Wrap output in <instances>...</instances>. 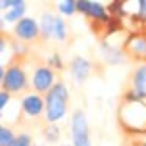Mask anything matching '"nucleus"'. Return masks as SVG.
I'll use <instances>...</instances> for the list:
<instances>
[{"mask_svg": "<svg viewBox=\"0 0 146 146\" xmlns=\"http://www.w3.org/2000/svg\"><path fill=\"white\" fill-rule=\"evenodd\" d=\"M118 126L126 135H146V101L124 91L116 110Z\"/></svg>", "mask_w": 146, "mask_h": 146, "instance_id": "obj_1", "label": "nucleus"}, {"mask_svg": "<svg viewBox=\"0 0 146 146\" xmlns=\"http://www.w3.org/2000/svg\"><path fill=\"white\" fill-rule=\"evenodd\" d=\"M69 93L64 83H54L50 90L46 93V118L50 124L61 119L66 115Z\"/></svg>", "mask_w": 146, "mask_h": 146, "instance_id": "obj_2", "label": "nucleus"}, {"mask_svg": "<svg viewBox=\"0 0 146 146\" xmlns=\"http://www.w3.org/2000/svg\"><path fill=\"white\" fill-rule=\"evenodd\" d=\"M0 85H2V91L8 93L10 96L25 91L29 88V79H27L24 68L19 63H11L5 69L3 80H2Z\"/></svg>", "mask_w": 146, "mask_h": 146, "instance_id": "obj_3", "label": "nucleus"}, {"mask_svg": "<svg viewBox=\"0 0 146 146\" xmlns=\"http://www.w3.org/2000/svg\"><path fill=\"white\" fill-rule=\"evenodd\" d=\"M123 52L137 63H146V32H133L123 44Z\"/></svg>", "mask_w": 146, "mask_h": 146, "instance_id": "obj_4", "label": "nucleus"}, {"mask_svg": "<svg viewBox=\"0 0 146 146\" xmlns=\"http://www.w3.org/2000/svg\"><path fill=\"white\" fill-rule=\"evenodd\" d=\"M126 83V91L146 101V63H137L129 72Z\"/></svg>", "mask_w": 146, "mask_h": 146, "instance_id": "obj_5", "label": "nucleus"}, {"mask_svg": "<svg viewBox=\"0 0 146 146\" xmlns=\"http://www.w3.org/2000/svg\"><path fill=\"white\" fill-rule=\"evenodd\" d=\"M39 25L32 17H22L14 27V36L24 42H33L39 38Z\"/></svg>", "mask_w": 146, "mask_h": 146, "instance_id": "obj_6", "label": "nucleus"}, {"mask_svg": "<svg viewBox=\"0 0 146 146\" xmlns=\"http://www.w3.org/2000/svg\"><path fill=\"white\" fill-rule=\"evenodd\" d=\"M72 140L74 146H91L88 137V124L83 111H76L72 116Z\"/></svg>", "mask_w": 146, "mask_h": 146, "instance_id": "obj_7", "label": "nucleus"}, {"mask_svg": "<svg viewBox=\"0 0 146 146\" xmlns=\"http://www.w3.org/2000/svg\"><path fill=\"white\" fill-rule=\"evenodd\" d=\"M33 90L39 94H44L54 86V71L50 66H38L32 79Z\"/></svg>", "mask_w": 146, "mask_h": 146, "instance_id": "obj_8", "label": "nucleus"}, {"mask_svg": "<svg viewBox=\"0 0 146 146\" xmlns=\"http://www.w3.org/2000/svg\"><path fill=\"white\" fill-rule=\"evenodd\" d=\"M22 110L25 115L32 118H36L44 111V99L39 94H27L25 98L22 99Z\"/></svg>", "mask_w": 146, "mask_h": 146, "instance_id": "obj_9", "label": "nucleus"}, {"mask_svg": "<svg viewBox=\"0 0 146 146\" xmlns=\"http://www.w3.org/2000/svg\"><path fill=\"white\" fill-rule=\"evenodd\" d=\"M71 68H72V74L77 79V82H83L90 74V63L86 60H83V58H80V57H77L76 60L72 61V66Z\"/></svg>", "mask_w": 146, "mask_h": 146, "instance_id": "obj_10", "label": "nucleus"}, {"mask_svg": "<svg viewBox=\"0 0 146 146\" xmlns=\"http://www.w3.org/2000/svg\"><path fill=\"white\" fill-rule=\"evenodd\" d=\"M24 11H25V3H21L19 7H14V8H11V10L7 13V16H5V21H8V22H14V21H21V19H22V14H24Z\"/></svg>", "mask_w": 146, "mask_h": 146, "instance_id": "obj_11", "label": "nucleus"}, {"mask_svg": "<svg viewBox=\"0 0 146 146\" xmlns=\"http://www.w3.org/2000/svg\"><path fill=\"white\" fill-rule=\"evenodd\" d=\"M14 140V132L0 124V146H10Z\"/></svg>", "mask_w": 146, "mask_h": 146, "instance_id": "obj_12", "label": "nucleus"}, {"mask_svg": "<svg viewBox=\"0 0 146 146\" xmlns=\"http://www.w3.org/2000/svg\"><path fill=\"white\" fill-rule=\"evenodd\" d=\"M54 21H55V17L52 16V14H44V16H42V25H41V32H39V33H42V36L47 38V36L52 35Z\"/></svg>", "mask_w": 146, "mask_h": 146, "instance_id": "obj_13", "label": "nucleus"}, {"mask_svg": "<svg viewBox=\"0 0 146 146\" xmlns=\"http://www.w3.org/2000/svg\"><path fill=\"white\" fill-rule=\"evenodd\" d=\"M52 35L58 39H64L66 38V27H64L63 19L60 17H55L54 21V29H52Z\"/></svg>", "mask_w": 146, "mask_h": 146, "instance_id": "obj_14", "label": "nucleus"}, {"mask_svg": "<svg viewBox=\"0 0 146 146\" xmlns=\"http://www.w3.org/2000/svg\"><path fill=\"white\" fill-rule=\"evenodd\" d=\"M10 146H32V138L29 135H25V133H22V135L14 137L13 143Z\"/></svg>", "mask_w": 146, "mask_h": 146, "instance_id": "obj_15", "label": "nucleus"}, {"mask_svg": "<svg viewBox=\"0 0 146 146\" xmlns=\"http://www.w3.org/2000/svg\"><path fill=\"white\" fill-rule=\"evenodd\" d=\"M58 8H60V11L63 14H72L74 11H76V2H71V0L61 2V3L58 5Z\"/></svg>", "mask_w": 146, "mask_h": 146, "instance_id": "obj_16", "label": "nucleus"}, {"mask_svg": "<svg viewBox=\"0 0 146 146\" xmlns=\"http://www.w3.org/2000/svg\"><path fill=\"white\" fill-rule=\"evenodd\" d=\"M46 137H47V140H50V141H55V140H58V137H60V130H58V127L55 126V124H50V126L46 129Z\"/></svg>", "mask_w": 146, "mask_h": 146, "instance_id": "obj_17", "label": "nucleus"}, {"mask_svg": "<svg viewBox=\"0 0 146 146\" xmlns=\"http://www.w3.org/2000/svg\"><path fill=\"white\" fill-rule=\"evenodd\" d=\"M10 98H11V96L8 94V93L0 91V111H2L5 107H7V104L10 102Z\"/></svg>", "mask_w": 146, "mask_h": 146, "instance_id": "obj_18", "label": "nucleus"}, {"mask_svg": "<svg viewBox=\"0 0 146 146\" xmlns=\"http://www.w3.org/2000/svg\"><path fill=\"white\" fill-rule=\"evenodd\" d=\"M5 47H7V36L0 32V52L3 50Z\"/></svg>", "mask_w": 146, "mask_h": 146, "instance_id": "obj_19", "label": "nucleus"}, {"mask_svg": "<svg viewBox=\"0 0 146 146\" xmlns=\"http://www.w3.org/2000/svg\"><path fill=\"white\" fill-rule=\"evenodd\" d=\"M3 74H5V69L0 66V83H2V80H3Z\"/></svg>", "mask_w": 146, "mask_h": 146, "instance_id": "obj_20", "label": "nucleus"}, {"mask_svg": "<svg viewBox=\"0 0 146 146\" xmlns=\"http://www.w3.org/2000/svg\"><path fill=\"white\" fill-rule=\"evenodd\" d=\"M143 146H146V145H143Z\"/></svg>", "mask_w": 146, "mask_h": 146, "instance_id": "obj_21", "label": "nucleus"}]
</instances>
